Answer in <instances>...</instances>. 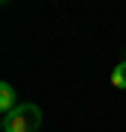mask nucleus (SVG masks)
<instances>
[{
	"label": "nucleus",
	"mask_w": 126,
	"mask_h": 132,
	"mask_svg": "<svg viewBox=\"0 0 126 132\" xmlns=\"http://www.w3.org/2000/svg\"><path fill=\"white\" fill-rule=\"evenodd\" d=\"M41 109L35 103H18L9 114H3V132H38Z\"/></svg>",
	"instance_id": "f257e3e1"
},
{
	"label": "nucleus",
	"mask_w": 126,
	"mask_h": 132,
	"mask_svg": "<svg viewBox=\"0 0 126 132\" xmlns=\"http://www.w3.org/2000/svg\"><path fill=\"white\" fill-rule=\"evenodd\" d=\"M15 106H18V94H15V88L9 82H3V85H0V112L9 114Z\"/></svg>",
	"instance_id": "f03ea898"
},
{
	"label": "nucleus",
	"mask_w": 126,
	"mask_h": 132,
	"mask_svg": "<svg viewBox=\"0 0 126 132\" xmlns=\"http://www.w3.org/2000/svg\"><path fill=\"white\" fill-rule=\"evenodd\" d=\"M112 85L120 88V91H126V62H120V65L112 71Z\"/></svg>",
	"instance_id": "7ed1b4c3"
}]
</instances>
